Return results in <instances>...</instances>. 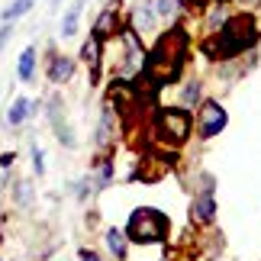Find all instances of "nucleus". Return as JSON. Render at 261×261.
Returning a JSON list of instances; mask_svg holds the SVG:
<instances>
[{
	"label": "nucleus",
	"mask_w": 261,
	"mask_h": 261,
	"mask_svg": "<svg viewBox=\"0 0 261 261\" xmlns=\"http://www.w3.org/2000/svg\"><path fill=\"white\" fill-rule=\"evenodd\" d=\"M19 203H29V184H19Z\"/></svg>",
	"instance_id": "6ab92c4d"
},
{
	"label": "nucleus",
	"mask_w": 261,
	"mask_h": 261,
	"mask_svg": "<svg viewBox=\"0 0 261 261\" xmlns=\"http://www.w3.org/2000/svg\"><path fill=\"white\" fill-rule=\"evenodd\" d=\"M177 10H180V0H158V16L171 19V16H177Z\"/></svg>",
	"instance_id": "2eb2a0df"
},
{
	"label": "nucleus",
	"mask_w": 261,
	"mask_h": 261,
	"mask_svg": "<svg viewBox=\"0 0 261 261\" xmlns=\"http://www.w3.org/2000/svg\"><path fill=\"white\" fill-rule=\"evenodd\" d=\"M29 4H33V0H16V4L10 7V10H4V16H7V19H13V16H23L26 10H29Z\"/></svg>",
	"instance_id": "dca6fc26"
},
{
	"label": "nucleus",
	"mask_w": 261,
	"mask_h": 261,
	"mask_svg": "<svg viewBox=\"0 0 261 261\" xmlns=\"http://www.w3.org/2000/svg\"><path fill=\"white\" fill-rule=\"evenodd\" d=\"M84 58H87V65L97 71V65H100V36H94V39L84 45Z\"/></svg>",
	"instance_id": "ddd939ff"
},
{
	"label": "nucleus",
	"mask_w": 261,
	"mask_h": 261,
	"mask_svg": "<svg viewBox=\"0 0 261 261\" xmlns=\"http://www.w3.org/2000/svg\"><path fill=\"white\" fill-rule=\"evenodd\" d=\"M158 129H162L165 139H171V142H184L190 136V113L187 110H177V107H168L158 113Z\"/></svg>",
	"instance_id": "20e7f679"
},
{
	"label": "nucleus",
	"mask_w": 261,
	"mask_h": 261,
	"mask_svg": "<svg viewBox=\"0 0 261 261\" xmlns=\"http://www.w3.org/2000/svg\"><path fill=\"white\" fill-rule=\"evenodd\" d=\"M223 55H236V52H242L245 45H252L258 33H255V23H252V16H236V19H229V23L223 26Z\"/></svg>",
	"instance_id": "7ed1b4c3"
},
{
	"label": "nucleus",
	"mask_w": 261,
	"mask_h": 261,
	"mask_svg": "<svg viewBox=\"0 0 261 261\" xmlns=\"http://www.w3.org/2000/svg\"><path fill=\"white\" fill-rule=\"evenodd\" d=\"M33 162H36V171L42 174V152H39V148H33Z\"/></svg>",
	"instance_id": "a211bd4d"
},
{
	"label": "nucleus",
	"mask_w": 261,
	"mask_h": 261,
	"mask_svg": "<svg viewBox=\"0 0 261 261\" xmlns=\"http://www.w3.org/2000/svg\"><path fill=\"white\" fill-rule=\"evenodd\" d=\"M4 36H7V33H0V42H4Z\"/></svg>",
	"instance_id": "412c9836"
},
{
	"label": "nucleus",
	"mask_w": 261,
	"mask_h": 261,
	"mask_svg": "<svg viewBox=\"0 0 261 261\" xmlns=\"http://www.w3.org/2000/svg\"><path fill=\"white\" fill-rule=\"evenodd\" d=\"M248 4H258V0H248Z\"/></svg>",
	"instance_id": "4be33fe9"
},
{
	"label": "nucleus",
	"mask_w": 261,
	"mask_h": 261,
	"mask_svg": "<svg viewBox=\"0 0 261 261\" xmlns=\"http://www.w3.org/2000/svg\"><path fill=\"white\" fill-rule=\"evenodd\" d=\"M33 68H36V48H26V52L19 55V77L29 81V77H33Z\"/></svg>",
	"instance_id": "f8f14e48"
},
{
	"label": "nucleus",
	"mask_w": 261,
	"mask_h": 261,
	"mask_svg": "<svg viewBox=\"0 0 261 261\" xmlns=\"http://www.w3.org/2000/svg\"><path fill=\"white\" fill-rule=\"evenodd\" d=\"M197 97H200V84H187V90H184V103H197Z\"/></svg>",
	"instance_id": "f3484780"
},
{
	"label": "nucleus",
	"mask_w": 261,
	"mask_h": 261,
	"mask_svg": "<svg viewBox=\"0 0 261 261\" xmlns=\"http://www.w3.org/2000/svg\"><path fill=\"white\" fill-rule=\"evenodd\" d=\"M77 19H81V4H74L71 10H68L65 23H62V36H65V39H71V36L77 33Z\"/></svg>",
	"instance_id": "9d476101"
},
{
	"label": "nucleus",
	"mask_w": 261,
	"mask_h": 261,
	"mask_svg": "<svg viewBox=\"0 0 261 261\" xmlns=\"http://www.w3.org/2000/svg\"><path fill=\"white\" fill-rule=\"evenodd\" d=\"M190 216H194L197 223H210V219L216 216V200H213V194H210V190L194 200V206H190Z\"/></svg>",
	"instance_id": "423d86ee"
},
{
	"label": "nucleus",
	"mask_w": 261,
	"mask_h": 261,
	"mask_svg": "<svg viewBox=\"0 0 261 261\" xmlns=\"http://www.w3.org/2000/svg\"><path fill=\"white\" fill-rule=\"evenodd\" d=\"M107 245H110V252H113L116 258L126 255V236L119 232V229H110V232H107Z\"/></svg>",
	"instance_id": "9b49d317"
},
{
	"label": "nucleus",
	"mask_w": 261,
	"mask_h": 261,
	"mask_svg": "<svg viewBox=\"0 0 261 261\" xmlns=\"http://www.w3.org/2000/svg\"><path fill=\"white\" fill-rule=\"evenodd\" d=\"M133 23H136V29H152V23H155L152 7H148V4H139L136 13H133Z\"/></svg>",
	"instance_id": "1a4fd4ad"
},
{
	"label": "nucleus",
	"mask_w": 261,
	"mask_h": 261,
	"mask_svg": "<svg viewBox=\"0 0 261 261\" xmlns=\"http://www.w3.org/2000/svg\"><path fill=\"white\" fill-rule=\"evenodd\" d=\"M71 74H74V62H71V58H55L52 68H48V77H52L55 84H65Z\"/></svg>",
	"instance_id": "0eeeda50"
},
{
	"label": "nucleus",
	"mask_w": 261,
	"mask_h": 261,
	"mask_svg": "<svg viewBox=\"0 0 261 261\" xmlns=\"http://www.w3.org/2000/svg\"><path fill=\"white\" fill-rule=\"evenodd\" d=\"M113 26H116V10H107V13L100 16V23H97V29H94V36H100V39H103V36H107Z\"/></svg>",
	"instance_id": "4468645a"
},
{
	"label": "nucleus",
	"mask_w": 261,
	"mask_h": 261,
	"mask_svg": "<svg viewBox=\"0 0 261 261\" xmlns=\"http://www.w3.org/2000/svg\"><path fill=\"white\" fill-rule=\"evenodd\" d=\"M29 110H33V103H29L26 97H16L13 103H10V113H7V119H10V126H19L23 119L29 116Z\"/></svg>",
	"instance_id": "6e6552de"
},
{
	"label": "nucleus",
	"mask_w": 261,
	"mask_h": 261,
	"mask_svg": "<svg viewBox=\"0 0 261 261\" xmlns=\"http://www.w3.org/2000/svg\"><path fill=\"white\" fill-rule=\"evenodd\" d=\"M126 232H129V239H133V242H139V245L162 242V239L168 236V216L158 213V210H152V206H142V210H136V213L129 216Z\"/></svg>",
	"instance_id": "f03ea898"
},
{
	"label": "nucleus",
	"mask_w": 261,
	"mask_h": 261,
	"mask_svg": "<svg viewBox=\"0 0 261 261\" xmlns=\"http://www.w3.org/2000/svg\"><path fill=\"white\" fill-rule=\"evenodd\" d=\"M81 261H100L94 252H87V248H84V252H81Z\"/></svg>",
	"instance_id": "aec40b11"
},
{
	"label": "nucleus",
	"mask_w": 261,
	"mask_h": 261,
	"mask_svg": "<svg viewBox=\"0 0 261 261\" xmlns=\"http://www.w3.org/2000/svg\"><path fill=\"white\" fill-rule=\"evenodd\" d=\"M223 126H226V110L219 107V103H213V100H206L203 110H200V136L213 139Z\"/></svg>",
	"instance_id": "39448f33"
},
{
	"label": "nucleus",
	"mask_w": 261,
	"mask_h": 261,
	"mask_svg": "<svg viewBox=\"0 0 261 261\" xmlns=\"http://www.w3.org/2000/svg\"><path fill=\"white\" fill-rule=\"evenodd\" d=\"M184 55H187V36L180 33V29L165 33L162 39H158V45H155L152 58H148V65H145L148 77H152L155 84L174 81L177 71H180V65H184Z\"/></svg>",
	"instance_id": "f257e3e1"
}]
</instances>
